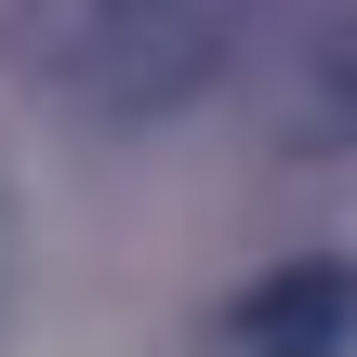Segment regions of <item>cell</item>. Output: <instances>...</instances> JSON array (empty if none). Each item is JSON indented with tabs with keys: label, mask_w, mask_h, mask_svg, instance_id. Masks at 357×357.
Wrapping results in <instances>:
<instances>
[{
	"label": "cell",
	"mask_w": 357,
	"mask_h": 357,
	"mask_svg": "<svg viewBox=\"0 0 357 357\" xmlns=\"http://www.w3.org/2000/svg\"><path fill=\"white\" fill-rule=\"evenodd\" d=\"M252 26H265V0H13V66L66 119L146 132V119L199 106Z\"/></svg>",
	"instance_id": "1"
},
{
	"label": "cell",
	"mask_w": 357,
	"mask_h": 357,
	"mask_svg": "<svg viewBox=\"0 0 357 357\" xmlns=\"http://www.w3.org/2000/svg\"><path fill=\"white\" fill-rule=\"evenodd\" d=\"M344 331H357L344 265H278L238 291V357H344Z\"/></svg>",
	"instance_id": "2"
},
{
	"label": "cell",
	"mask_w": 357,
	"mask_h": 357,
	"mask_svg": "<svg viewBox=\"0 0 357 357\" xmlns=\"http://www.w3.org/2000/svg\"><path fill=\"white\" fill-rule=\"evenodd\" d=\"M13 252H26V225H13V185H0V331H13Z\"/></svg>",
	"instance_id": "3"
}]
</instances>
